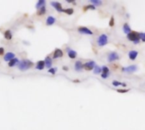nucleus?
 <instances>
[{"label": "nucleus", "mask_w": 145, "mask_h": 130, "mask_svg": "<svg viewBox=\"0 0 145 130\" xmlns=\"http://www.w3.org/2000/svg\"><path fill=\"white\" fill-rule=\"evenodd\" d=\"M33 65V63L32 61H30L28 59H24V60H21V62L19 63L18 64V68L21 71H26L29 69L30 68H32Z\"/></svg>", "instance_id": "obj_1"}, {"label": "nucleus", "mask_w": 145, "mask_h": 130, "mask_svg": "<svg viewBox=\"0 0 145 130\" xmlns=\"http://www.w3.org/2000/svg\"><path fill=\"white\" fill-rule=\"evenodd\" d=\"M127 38L131 42H133L134 43H138L140 41V37H139V33H137L136 31H131L127 35Z\"/></svg>", "instance_id": "obj_2"}, {"label": "nucleus", "mask_w": 145, "mask_h": 130, "mask_svg": "<svg viewBox=\"0 0 145 130\" xmlns=\"http://www.w3.org/2000/svg\"><path fill=\"white\" fill-rule=\"evenodd\" d=\"M108 43V36L105 34H102L98 38V45L99 47H104Z\"/></svg>", "instance_id": "obj_3"}, {"label": "nucleus", "mask_w": 145, "mask_h": 130, "mask_svg": "<svg viewBox=\"0 0 145 130\" xmlns=\"http://www.w3.org/2000/svg\"><path fill=\"white\" fill-rule=\"evenodd\" d=\"M118 59H119V55H118L116 52H111L109 53V55H108V61H109L110 63L116 61Z\"/></svg>", "instance_id": "obj_4"}, {"label": "nucleus", "mask_w": 145, "mask_h": 130, "mask_svg": "<svg viewBox=\"0 0 145 130\" xmlns=\"http://www.w3.org/2000/svg\"><path fill=\"white\" fill-rule=\"evenodd\" d=\"M123 72H126V73H134V72H136L137 70V67L136 65H130V66L126 67V68H122Z\"/></svg>", "instance_id": "obj_5"}, {"label": "nucleus", "mask_w": 145, "mask_h": 130, "mask_svg": "<svg viewBox=\"0 0 145 130\" xmlns=\"http://www.w3.org/2000/svg\"><path fill=\"white\" fill-rule=\"evenodd\" d=\"M94 67H95V63H94L93 61H89V62H87L86 63L83 64V68L87 71L93 70Z\"/></svg>", "instance_id": "obj_6"}, {"label": "nucleus", "mask_w": 145, "mask_h": 130, "mask_svg": "<svg viewBox=\"0 0 145 130\" xmlns=\"http://www.w3.org/2000/svg\"><path fill=\"white\" fill-rule=\"evenodd\" d=\"M78 31L81 34H86V35H93V31L90 29H88L87 27H79L78 28Z\"/></svg>", "instance_id": "obj_7"}, {"label": "nucleus", "mask_w": 145, "mask_h": 130, "mask_svg": "<svg viewBox=\"0 0 145 130\" xmlns=\"http://www.w3.org/2000/svg\"><path fill=\"white\" fill-rule=\"evenodd\" d=\"M102 72H103V74H101V77H102L103 79H107L108 77H109L110 69L107 66H103L102 67Z\"/></svg>", "instance_id": "obj_8"}, {"label": "nucleus", "mask_w": 145, "mask_h": 130, "mask_svg": "<svg viewBox=\"0 0 145 130\" xmlns=\"http://www.w3.org/2000/svg\"><path fill=\"white\" fill-rule=\"evenodd\" d=\"M51 5L55 8L58 12H64V9L62 8V5L60 4V3L59 2H52Z\"/></svg>", "instance_id": "obj_9"}, {"label": "nucleus", "mask_w": 145, "mask_h": 130, "mask_svg": "<svg viewBox=\"0 0 145 130\" xmlns=\"http://www.w3.org/2000/svg\"><path fill=\"white\" fill-rule=\"evenodd\" d=\"M66 51H67V53H68V56H69L70 58H72L73 59V58H76V57L77 53H76V51L70 49V48H69V47H67Z\"/></svg>", "instance_id": "obj_10"}, {"label": "nucleus", "mask_w": 145, "mask_h": 130, "mask_svg": "<svg viewBox=\"0 0 145 130\" xmlns=\"http://www.w3.org/2000/svg\"><path fill=\"white\" fill-rule=\"evenodd\" d=\"M15 53H7L4 55V61H6V62H9V61H11L12 59H14L15 58Z\"/></svg>", "instance_id": "obj_11"}, {"label": "nucleus", "mask_w": 145, "mask_h": 130, "mask_svg": "<svg viewBox=\"0 0 145 130\" xmlns=\"http://www.w3.org/2000/svg\"><path fill=\"white\" fill-rule=\"evenodd\" d=\"M63 57V52L62 50H60L59 48H57L55 53H53V58H59V57Z\"/></svg>", "instance_id": "obj_12"}, {"label": "nucleus", "mask_w": 145, "mask_h": 130, "mask_svg": "<svg viewBox=\"0 0 145 130\" xmlns=\"http://www.w3.org/2000/svg\"><path fill=\"white\" fill-rule=\"evenodd\" d=\"M137 55H138L137 52V51H134V50L130 51L129 53H128V56H129V58L131 60H135V59L137 58Z\"/></svg>", "instance_id": "obj_13"}, {"label": "nucleus", "mask_w": 145, "mask_h": 130, "mask_svg": "<svg viewBox=\"0 0 145 130\" xmlns=\"http://www.w3.org/2000/svg\"><path fill=\"white\" fill-rule=\"evenodd\" d=\"M45 68V63H44V61H38V63H37L36 64V68L38 70H43V68Z\"/></svg>", "instance_id": "obj_14"}, {"label": "nucleus", "mask_w": 145, "mask_h": 130, "mask_svg": "<svg viewBox=\"0 0 145 130\" xmlns=\"http://www.w3.org/2000/svg\"><path fill=\"white\" fill-rule=\"evenodd\" d=\"M52 58L50 57H45V60H44V63H45V67H47L48 68H51L52 66Z\"/></svg>", "instance_id": "obj_15"}, {"label": "nucleus", "mask_w": 145, "mask_h": 130, "mask_svg": "<svg viewBox=\"0 0 145 130\" xmlns=\"http://www.w3.org/2000/svg\"><path fill=\"white\" fill-rule=\"evenodd\" d=\"M55 21H56V20L55 17L49 16L46 20V24H47V25H52L55 23Z\"/></svg>", "instance_id": "obj_16"}, {"label": "nucleus", "mask_w": 145, "mask_h": 130, "mask_svg": "<svg viewBox=\"0 0 145 130\" xmlns=\"http://www.w3.org/2000/svg\"><path fill=\"white\" fill-rule=\"evenodd\" d=\"M83 68V64L81 61H77L75 63V69L76 71H81Z\"/></svg>", "instance_id": "obj_17"}, {"label": "nucleus", "mask_w": 145, "mask_h": 130, "mask_svg": "<svg viewBox=\"0 0 145 130\" xmlns=\"http://www.w3.org/2000/svg\"><path fill=\"white\" fill-rule=\"evenodd\" d=\"M20 61L18 58H16V57H15L14 59H12L11 61H9V63H8L9 67H15L16 64H19Z\"/></svg>", "instance_id": "obj_18"}, {"label": "nucleus", "mask_w": 145, "mask_h": 130, "mask_svg": "<svg viewBox=\"0 0 145 130\" xmlns=\"http://www.w3.org/2000/svg\"><path fill=\"white\" fill-rule=\"evenodd\" d=\"M123 31L126 34H127V35L131 32V27L129 26L128 24H125V25H123Z\"/></svg>", "instance_id": "obj_19"}, {"label": "nucleus", "mask_w": 145, "mask_h": 130, "mask_svg": "<svg viewBox=\"0 0 145 130\" xmlns=\"http://www.w3.org/2000/svg\"><path fill=\"white\" fill-rule=\"evenodd\" d=\"M4 37H5V39H7V40H11L12 39L13 35H12V32L10 31V30H6V31L4 32Z\"/></svg>", "instance_id": "obj_20"}, {"label": "nucleus", "mask_w": 145, "mask_h": 130, "mask_svg": "<svg viewBox=\"0 0 145 130\" xmlns=\"http://www.w3.org/2000/svg\"><path fill=\"white\" fill-rule=\"evenodd\" d=\"M45 5V1L44 0H39V1L37 3V4H36V8L38 9H40L42 8V7H43Z\"/></svg>", "instance_id": "obj_21"}, {"label": "nucleus", "mask_w": 145, "mask_h": 130, "mask_svg": "<svg viewBox=\"0 0 145 130\" xmlns=\"http://www.w3.org/2000/svg\"><path fill=\"white\" fill-rule=\"evenodd\" d=\"M102 72V68H100L99 66H95L93 68V73L95 74H99Z\"/></svg>", "instance_id": "obj_22"}, {"label": "nucleus", "mask_w": 145, "mask_h": 130, "mask_svg": "<svg viewBox=\"0 0 145 130\" xmlns=\"http://www.w3.org/2000/svg\"><path fill=\"white\" fill-rule=\"evenodd\" d=\"M45 13H46V9H45V6H43V7H42V8L40 9H38V15L41 16V15H45Z\"/></svg>", "instance_id": "obj_23"}, {"label": "nucleus", "mask_w": 145, "mask_h": 130, "mask_svg": "<svg viewBox=\"0 0 145 130\" xmlns=\"http://www.w3.org/2000/svg\"><path fill=\"white\" fill-rule=\"evenodd\" d=\"M90 2L92 3L93 4L96 5V6H99V5L102 4V1H100V0H91Z\"/></svg>", "instance_id": "obj_24"}, {"label": "nucleus", "mask_w": 145, "mask_h": 130, "mask_svg": "<svg viewBox=\"0 0 145 130\" xmlns=\"http://www.w3.org/2000/svg\"><path fill=\"white\" fill-rule=\"evenodd\" d=\"M112 84L114 85V86H118V85H123V86H126V84L121 83V82L116 81V80H114V81L112 82Z\"/></svg>", "instance_id": "obj_25"}, {"label": "nucleus", "mask_w": 145, "mask_h": 130, "mask_svg": "<svg viewBox=\"0 0 145 130\" xmlns=\"http://www.w3.org/2000/svg\"><path fill=\"white\" fill-rule=\"evenodd\" d=\"M64 12L66 13L67 15H72V14H73L74 10H73V9H64Z\"/></svg>", "instance_id": "obj_26"}, {"label": "nucleus", "mask_w": 145, "mask_h": 130, "mask_svg": "<svg viewBox=\"0 0 145 130\" xmlns=\"http://www.w3.org/2000/svg\"><path fill=\"white\" fill-rule=\"evenodd\" d=\"M139 37L143 42H145V33H139Z\"/></svg>", "instance_id": "obj_27"}, {"label": "nucleus", "mask_w": 145, "mask_h": 130, "mask_svg": "<svg viewBox=\"0 0 145 130\" xmlns=\"http://www.w3.org/2000/svg\"><path fill=\"white\" fill-rule=\"evenodd\" d=\"M56 71H57V68H49V73L52 74H55L56 73Z\"/></svg>", "instance_id": "obj_28"}, {"label": "nucleus", "mask_w": 145, "mask_h": 130, "mask_svg": "<svg viewBox=\"0 0 145 130\" xmlns=\"http://www.w3.org/2000/svg\"><path fill=\"white\" fill-rule=\"evenodd\" d=\"M84 9L87 10V9H95V6L93 5H87L86 6L85 8H84Z\"/></svg>", "instance_id": "obj_29"}, {"label": "nucleus", "mask_w": 145, "mask_h": 130, "mask_svg": "<svg viewBox=\"0 0 145 130\" xmlns=\"http://www.w3.org/2000/svg\"><path fill=\"white\" fill-rule=\"evenodd\" d=\"M4 54V47H0V56H3Z\"/></svg>", "instance_id": "obj_30"}, {"label": "nucleus", "mask_w": 145, "mask_h": 130, "mask_svg": "<svg viewBox=\"0 0 145 130\" xmlns=\"http://www.w3.org/2000/svg\"><path fill=\"white\" fill-rule=\"evenodd\" d=\"M110 26H113V25H114V18H113V17L111 18L110 21Z\"/></svg>", "instance_id": "obj_31"}, {"label": "nucleus", "mask_w": 145, "mask_h": 130, "mask_svg": "<svg viewBox=\"0 0 145 130\" xmlns=\"http://www.w3.org/2000/svg\"><path fill=\"white\" fill-rule=\"evenodd\" d=\"M129 90H117L118 92H120V93H125V92H127Z\"/></svg>", "instance_id": "obj_32"}, {"label": "nucleus", "mask_w": 145, "mask_h": 130, "mask_svg": "<svg viewBox=\"0 0 145 130\" xmlns=\"http://www.w3.org/2000/svg\"><path fill=\"white\" fill-rule=\"evenodd\" d=\"M63 69H64V70H65V71H67V70H68V68L65 66V67H63Z\"/></svg>", "instance_id": "obj_33"}, {"label": "nucleus", "mask_w": 145, "mask_h": 130, "mask_svg": "<svg viewBox=\"0 0 145 130\" xmlns=\"http://www.w3.org/2000/svg\"><path fill=\"white\" fill-rule=\"evenodd\" d=\"M66 2H68V3H72V2H75L74 0H67Z\"/></svg>", "instance_id": "obj_34"}]
</instances>
